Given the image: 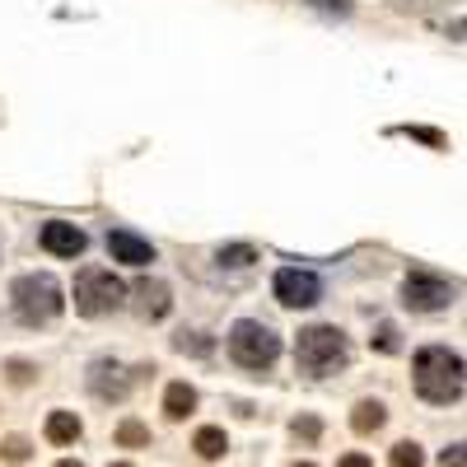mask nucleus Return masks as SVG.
<instances>
[{"mask_svg":"<svg viewBox=\"0 0 467 467\" xmlns=\"http://www.w3.org/2000/svg\"><path fill=\"white\" fill-rule=\"evenodd\" d=\"M416 393L434 406H444V402H458L462 397V360L449 350V346H425L416 355Z\"/></svg>","mask_w":467,"mask_h":467,"instance_id":"f257e3e1","label":"nucleus"},{"mask_svg":"<svg viewBox=\"0 0 467 467\" xmlns=\"http://www.w3.org/2000/svg\"><path fill=\"white\" fill-rule=\"evenodd\" d=\"M10 299H14V318L29 322V327H42V322H51L66 309L61 285L51 281V276H19L14 290H10Z\"/></svg>","mask_w":467,"mask_h":467,"instance_id":"f03ea898","label":"nucleus"},{"mask_svg":"<svg viewBox=\"0 0 467 467\" xmlns=\"http://www.w3.org/2000/svg\"><path fill=\"white\" fill-rule=\"evenodd\" d=\"M294 355H299V369L322 378V374L341 369L350 350H346V337L337 332V327H304L299 341H294Z\"/></svg>","mask_w":467,"mask_h":467,"instance_id":"7ed1b4c3","label":"nucleus"},{"mask_svg":"<svg viewBox=\"0 0 467 467\" xmlns=\"http://www.w3.org/2000/svg\"><path fill=\"white\" fill-rule=\"evenodd\" d=\"M122 299H126V285L113 276V271L85 266V271L75 276V309L85 313V318H103V313L122 309Z\"/></svg>","mask_w":467,"mask_h":467,"instance_id":"20e7f679","label":"nucleus"},{"mask_svg":"<svg viewBox=\"0 0 467 467\" xmlns=\"http://www.w3.org/2000/svg\"><path fill=\"white\" fill-rule=\"evenodd\" d=\"M229 355H234V365H243V369H271V365H276V355H281V341H276V332H271L266 322L243 318V322H234V332H229Z\"/></svg>","mask_w":467,"mask_h":467,"instance_id":"39448f33","label":"nucleus"},{"mask_svg":"<svg viewBox=\"0 0 467 467\" xmlns=\"http://www.w3.org/2000/svg\"><path fill=\"white\" fill-rule=\"evenodd\" d=\"M453 294L458 285L449 276H439V271H406V281H402V304L406 309H416V313H434V309H449L453 304Z\"/></svg>","mask_w":467,"mask_h":467,"instance_id":"423d86ee","label":"nucleus"},{"mask_svg":"<svg viewBox=\"0 0 467 467\" xmlns=\"http://www.w3.org/2000/svg\"><path fill=\"white\" fill-rule=\"evenodd\" d=\"M318 294H322V285L313 271H299V266L276 271V299L285 309H309V304H318Z\"/></svg>","mask_w":467,"mask_h":467,"instance_id":"0eeeda50","label":"nucleus"},{"mask_svg":"<svg viewBox=\"0 0 467 467\" xmlns=\"http://www.w3.org/2000/svg\"><path fill=\"white\" fill-rule=\"evenodd\" d=\"M85 229H75V225H66V219H51V225H42V248L51 253V257H79L85 253Z\"/></svg>","mask_w":467,"mask_h":467,"instance_id":"6e6552de","label":"nucleus"},{"mask_svg":"<svg viewBox=\"0 0 467 467\" xmlns=\"http://www.w3.org/2000/svg\"><path fill=\"white\" fill-rule=\"evenodd\" d=\"M107 253H113V262H126V266H145V262H154L150 238L131 234V229H113V234H107Z\"/></svg>","mask_w":467,"mask_h":467,"instance_id":"1a4fd4ad","label":"nucleus"},{"mask_svg":"<svg viewBox=\"0 0 467 467\" xmlns=\"http://www.w3.org/2000/svg\"><path fill=\"white\" fill-rule=\"evenodd\" d=\"M135 313H141V318H150V322H159L163 313H169L173 309V299H169V285H163V281H135Z\"/></svg>","mask_w":467,"mask_h":467,"instance_id":"9d476101","label":"nucleus"},{"mask_svg":"<svg viewBox=\"0 0 467 467\" xmlns=\"http://www.w3.org/2000/svg\"><path fill=\"white\" fill-rule=\"evenodd\" d=\"M89 388H94L98 397H107V402H122L126 388H131V378H122V365H117V360H98V365L89 369Z\"/></svg>","mask_w":467,"mask_h":467,"instance_id":"9b49d317","label":"nucleus"},{"mask_svg":"<svg viewBox=\"0 0 467 467\" xmlns=\"http://www.w3.org/2000/svg\"><path fill=\"white\" fill-rule=\"evenodd\" d=\"M191 411H197V388H191V383H169V388H163V416L187 421Z\"/></svg>","mask_w":467,"mask_h":467,"instance_id":"f8f14e48","label":"nucleus"},{"mask_svg":"<svg viewBox=\"0 0 467 467\" xmlns=\"http://www.w3.org/2000/svg\"><path fill=\"white\" fill-rule=\"evenodd\" d=\"M383 421H388V406L374 402V397L355 402V411H350V430H355V434H378Z\"/></svg>","mask_w":467,"mask_h":467,"instance_id":"ddd939ff","label":"nucleus"},{"mask_svg":"<svg viewBox=\"0 0 467 467\" xmlns=\"http://www.w3.org/2000/svg\"><path fill=\"white\" fill-rule=\"evenodd\" d=\"M79 430H85V425H79L75 411H51V416H47V439H51V444H75Z\"/></svg>","mask_w":467,"mask_h":467,"instance_id":"4468645a","label":"nucleus"},{"mask_svg":"<svg viewBox=\"0 0 467 467\" xmlns=\"http://www.w3.org/2000/svg\"><path fill=\"white\" fill-rule=\"evenodd\" d=\"M191 449H197L206 462H215V458H225L229 439H225V430H219V425H201V430H197V439H191Z\"/></svg>","mask_w":467,"mask_h":467,"instance_id":"2eb2a0df","label":"nucleus"},{"mask_svg":"<svg viewBox=\"0 0 467 467\" xmlns=\"http://www.w3.org/2000/svg\"><path fill=\"white\" fill-rule=\"evenodd\" d=\"M117 444H122V449H145V444H150V425L122 421V425H117Z\"/></svg>","mask_w":467,"mask_h":467,"instance_id":"dca6fc26","label":"nucleus"},{"mask_svg":"<svg viewBox=\"0 0 467 467\" xmlns=\"http://www.w3.org/2000/svg\"><path fill=\"white\" fill-rule=\"evenodd\" d=\"M393 467H425V453L416 439H402V444H393Z\"/></svg>","mask_w":467,"mask_h":467,"instance_id":"f3484780","label":"nucleus"},{"mask_svg":"<svg viewBox=\"0 0 467 467\" xmlns=\"http://www.w3.org/2000/svg\"><path fill=\"white\" fill-rule=\"evenodd\" d=\"M173 346L182 350V355H210L215 346H210V337H201V332H178L173 337Z\"/></svg>","mask_w":467,"mask_h":467,"instance_id":"a211bd4d","label":"nucleus"},{"mask_svg":"<svg viewBox=\"0 0 467 467\" xmlns=\"http://www.w3.org/2000/svg\"><path fill=\"white\" fill-rule=\"evenodd\" d=\"M290 434H294V439H304V444H318V434H322V421H318V416H294Z\"/></svg>","mask_w":467,"mask_h":467,"instance_id":"6ab92c4d","label":"nucleus"},{"mask_svg":"<svg viewBox=\"0 0 467 467\" xmlns=\"http://www.w3.org/2000/svg\"><path fill=\"white\" fill-rule=\"evenodd\" d=\"M0 453H5L10 462H29V453H33V444H29V439H23V434H10V439H5V444H0Z\"/></svg>","mask_w":467,"mask_h":467,"instance_id":"aec40b11","label":"nucleus"},{"mask_svg":"<svg viewBox=\"0 0 467 467\" xmlns=\"http://www.w3.org/2000/svg\"><path fill=\"white\" fill-rule=\"evenodd\" d=\"M219 262L225 266H248V262H257V253L248 248V243H234V248H219Z\"/></svg>","mask_w":467,"mask_h":467,"instance_id":"412c9836","label":"nucleus"},{"mask_svg":"<svg viewBox=\"0 0 467 467\" xmlns=\"http://www.w3.org/2000/svg\"><path fill=\"white\" fill-rule=\"evenodd\" d=\"M5 374H10V383H14V388H29L38 369H33L29 360H10V365H5Z\"/></svg>","mask_w":467,"mask_h":467,"instance_id":"4be33fe9","label":"nucleus"},{"mask_svg":"<svg viewBox=\"0 0 467 467\" xmlns=\"http://www.w3.org/2000/svg\"><path fill=\"white\" fill-rule=\"evenodd\" d=\"M369 346H378V350H397V327H393V322H378V332L369 337Z\"/></svg>","mask_w":467,"mask_h":467,"instance_id":"5701e85b","label":"nucleus"},{"mask_svg":"<svg viewBox=\"0 0 467 467\" xmlns=\"http://www.w3.org/2000/svg\"><path fill=\"white\" fill-rule=\"evenodd\" d=\"M406 131H411V126H406ZM411 135H416V141H425V145H434V150H444V145H449V141H444V135H439V131H425V126H416Z\"/></svg>","mask_w":467,"mask_h":467,"instance_id":"b1692460","label":"nucleus"},{"mask_svg":"<svg viewBox=\"0 0 467 467\" xmlns=\"http://www.w3.org/2000/svg\"><path fill=\"white\" fill-rule=\"evenodd\" d=\"M462 444H453V449H444V458H439V467H462Z\"/></svg>","mask_w":467,"mask_h":467,"instance_id":"393cba45","label":"nucleus"},{"mask_svg":"<svg viewBox=\"0 0 467 467\" xmlns=\"http://www.w3.org/2000/svg\"><path fill=\"white\" fill-rule=\"evenodd\" d=\"M318 10H327V14H346L350 10V0H313Z\"/></svg>","mask_w":467,"mask_h":467,"instance_id":"a878e982","label":"nucleus"},{"mask_svg":"<svg viewBox=\"0 0 467 467\" xmlns=\"http://www.w3.org/2000/svg\"><path fill=\"white\" fill-rule=\"evenodd\" d=\"M337 467H374V462H369V458H365V453H346V458H341V462H337Z\"/></svg>","mask_w":467,"mask_h":467,"instance_id":"bb28decb","label":"nucleus"},{"mask_svg":"<svg viewBox=\"0 0 467 467\" xmlns=\"http://www.w3.org/2000/svg\"><path fill=\"white\" fill-rule=\"evenodd\" d=\"M57 467H85V462H75V458H61V462H57Z\"/></svg>","mask_w":467,"mask_h":467,"instance_id":"cd10ccee","label":"nucleus"},{"mask_svg":"<svg viewBox=\"0 0 467 467\" xmlns=\"http://www.w3.org/2000/svg\"><path fill=\"white\" fill-rule=\"evenodd\" d=\"M294 467H313V462H294Z\"/></svg>","mask_w":467,"mask_h":467,"instance_id":"c85d7f7f","label":"nucleus"},{"mask_svg":"<svg viewBox=\"0 0 467 467\" xmlns=\"http://www.w3.org/2000/svg\"><path fill=\"white\" fill-rule=\"evenodd\" d=\"M113 467H131V462H113Z\"/></svg>","mask_w":467,"mask_h":467,"instance_id":"c756f323","label":"nucleus"}]
</instances>
